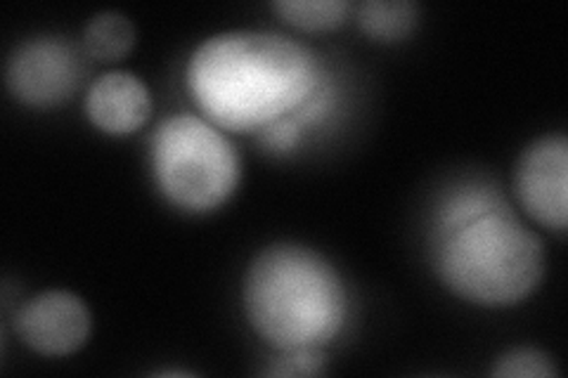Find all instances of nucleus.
Instances as JSON below:
<instances>
[{"label":"nucleus","mask_w":568,"mask_h":378,"mask_svg":"<svg viewBox=\"0 0 568 378\" xmlns=\"http://www.w3.org/2000/svg\"><path fill=\"white\" fill-rule=\"evenodd\" d=\"M493 376H511V378H549L557 376L552 359L532 348H517L497 359Z\"/></svg>","instance_id":"nucleus-13"},{"label":"nucleus","mask_w":568,"mask_h":378,"mask_svg":"<svg viewBox=\"0 0 568 378\" xmlns=\"http://www.w3.org/2000/svg\"><path fill=\"white\" fill-rule=\"evenodd\" d=\"M83 45L91 58L102 62L121 60L129 55V50L135 45V27L126 14L121 12H100L85 27Z\"/></svg>","instance_id":"nucleus-11"},{"label":"nucleus","mask_w":568,"mask_h":378,"mask_svg":"<svg viewBox=\"0 0 568 378\" xmlns=\"http://www.w3.org/2000/svg\"><path fill=\"white\" fill-rule=\"evenodd\" d=\"M14 329L24 344L41 355H71L91 334V313L71 292H45L31 298L14 317Z\"/></svg>","instance_id":"nucleus-7"},{"label":"nucleus","mask_w":568,"mask_h":378,"mask_svg":"<svg viewBox=\"0 0 568 378\" xmlns=\"http://www.w3.org/2000/svg\"><path fill=\"white\" fill-rule=\"evenodd\" d=\"M440 282L469 303L505 308L530 296L545 275L542 242L488 183H465L440 196L432 225Z\"/></svg>","instance_id":"nucleus-1"},{"label":"nucleus","mask_w":568,"mask_h":378,"mask_svg":"<svg viewBox=\"0 0 568 378\" xmlns=\"http://www.w3.org/2000/svg\"><path fill=\"white\" fill-rule=\"evenodd\" d=\"M336 106H339V90H336L334 79L325 74V79L313 90V95L298 110L261 131V142L273 152H290L308 131L325 125L334 116Z\"/></svg>","instance_id":"nucleus-9"},{"label":"nucleus","mask_w":568,"mask_h":378,"mask_svg":"<svg viewBox=\"0 0 568 378\" xmlns=\"http://www.w3.org/2000/svg\"><path fill=\"white\" fill-rule=\"evenodd\" d=\"M325 371V353L323 348H296V350H282L273 365L268 367V376L275 378H298V376H320Z\"/></svg>","instance_id":"nucleus-14"},{"label":"nucleus","mask_w":568,"mask_h":378,"mask_svg":"<svg viewBox=\"0 0 568 378\" xmlns=\"http://www.w3.org/2000/svg\"><path fill=\"white\" fill-rule=\"evenodd\" d=\"M152 171L171 204L190 213L223 206L240 185V156L219 125L194 114L159 123L152 137Z\"/></svg>","instance_id":"nucleus-4"},{"label":"nucleus","mask_w":568,"mask_h":378,"mask_svg":"<svg viewBox=\"0 0 568 378\" xmlns=\"http://www.w3.org/2000/svg\"><path fill=\"white\" fill-rule=\"evenodd\" d=\"M244 308L275 350L323 348L344 329L348 294L339 273L313 248L277 244L248 267Z\"/></svg>","instance_id":"nucleus-3"},{"label":"nucleus","mask_w":568,"mask_h":378,"mask_svg":"<svg viewBox=\"0 0 568 378\" xmlns=\"http://www.w3.org/2000/svg\"><path fill=\"white\" fill-rule=\"evenodd\" d=\"M325 79L313 52L265 31H225L192 52L187 88L209 121L225 131L261 133L304 104Z\"/></svg>","instance_id":"nucleus-2"},{"label":"nucleus","mask_w":568,"mask_h":378,"mask_svg":"<svg viewBox=\"0 0 568 378\" xmlns=\"http://www.w3.org/2000/svg\"><path fill=\"white\" fill-rule=\"evenodd\" d=\"M85 114L104 133L129 135L152 114L150 90L129 71H110L88 90Z\"/></svg>","instance_id":"nucleus-8"},{"label":"nucleus","mask_w":568,"mask_h":378,"mask_svg":"<svg viewBox=\"0 0 568 378\" xmlns=\"http://www.w3.org/2000/svg\"><path fill=\"white\" fill-rule=\"evenodd\" d=\"M517 194L521 206L540 225L566 229L568 223V140L547 135L532 142L517 164Z\"/></svg>","instance_id":"nucleus-6"},{"label":"nucleus","mask_w":568,"mask_h":378,"mask_svg":"<svg viewBox=\"0 0 568 378\" xmlns=\"http://www.w3.org/2000/svg\"><path fill=\"white\" fill-rule=\"evenodd\" d=\"M85 74L81 50L60 35H39L17 45L8 62L10 93L31 106H55L77 93Z\"/></svg>","instance_id":"nucleus-5"},{"label":"nucleus","mask_w":568,"mask_h":378,"mask_svg":"<svg viewBox=\"0 0 568 378\" xmlns=\"http://www.w3.org/2000/svg\"><path fill=\"white\" fill-rule=\"evenodd\" d=\"M419 8L410 0H367L358 10L363 31L377 41H400L417 27Z\"/></svg>","instance_id":"nucleus-10"},{"label":"nucleus","mask_w":568,"mask_h":378,"mask_svg":"<svg viewBox=\"0 0 568 378\" xmlns=\"http://www.w3.org/2000/svg\"><path fill=\"white\" fill-rule=\"evenodd\" d=\"M273 8L284 22L304 31L342 27L351 12L348 0H277Z\"/></svg>","instance_id":"nucleus-12"}]
</instances>
